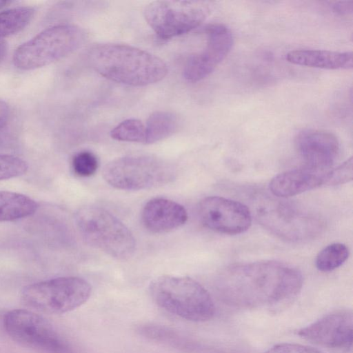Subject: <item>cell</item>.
I'll return each instance as SVG.
<instances>
[{
    "instance_id": "obj_1",
    "label": "cell",
    "mask_w": 353,
    "mask_h": 353,
    "mask_svg": "<svg viewBox=\"0 0 353 353\" xmlns=\"http://www.w3.org/2000/svg\"><path fill=\"white\" fill-rule=\"evenodd\" d=\"M302 285L299 270L275 261L231 265L217 281L219 294L225 303L246 309L284 303L296 296Z\"/></svg>"
},
{
    "instance_id": "obj_2",
    "label": "cell",
    "mask_w": 353,
    "mask_h": 353,
    "mask_svg": "<svg viewBox=\"0 0 353 353\" xmlns=\"http://www.w3.org/2000/svg\"><path fill=\"white\" fill-rule=\"evenodd\" d=\"M88 62L101 76L119 83L145 86L163 79L166 63L159 57L121 43H101L88 51Z\"/></svg>"
},
{
    "instance_id": "obj_3",
    "label": "cell",
    "mask_w": 353,
    "mask_h": 353,
    "mask_svg": "<svg viewBox=\"0 0 353 353\" xmlns=\"http://www.w3.org/2000/svg\"><path fill=\"white\" fill-rule=\"evenodd\" d=\"M154 303L165 311L183 319L203 322L212 319L215 306L207 290L188 276H159L149 285Z\"/></svg>"
},
{
    "instance_id": "obj_4",
    "label": "cell",
    "mask_w": 353,
    "mask_h": 353,
    "mask_svg": "<svg viewBox=\"0 0 353 353\" xmlns=\"http://www.w3.org/2000/svg\"><path fill=\"white\" fill-rule=\"evenodd\" d=\"M79 233L90 246L110 256L125 260L131 257L136 247L129 228L112 213L96 205H85L76 213Z\"/></svg>"
},
{
    "instance_id": "obj_5",
    "label": "cell",
    "mask_w": 353,
    "mask_h": 353,
    "mask_svg": "<svg viewBox=\"0 0 353 353\" xmlns=\"http://www.w3.org/2000/svg\"><path fill=\"white\" fill-rule=\"evenodd\" d=\"M86 39L81 27L61 24L48 28L17 48L14 66L32 70L54 63L79 49Z\"/></svg>"
},
{
    "instance_id": "obj_6",
    "label": "cell",
    "mask_w": 353,
    "mask_h": 353,
    "mask_svg": "<svg viewBox=\"0 0 353 353\" xmlns=\"http://www.w3.org/2000/svg\"><path fill=\"white\" fill-rule=\"evenodd\" d=\"M177 174L173 164L148 155L125 156L108 163L103 170L104 180L123 190L160 187L172 181Z\"/></svg>"
},
{
    "instance_id": "obj_7",
    "label": "cell",
    "mask_w": 353,
    "mask_h": 353,
    "mask_svg": "<svg viewBox=\"0 0 353 353\" xmlns=\"http://www.w3.org/2000/svg\"><path fill=\"white\" fill-rule=\"evenodd\" d=\"M92 288L85 279L62 276L32 283L21 291L23 304L36 311L59 314L72 311L90 298Z\"/></svg>"
},
{
    "instance_id": "obj_8",
    "label": "cell",
    "mask_w": 353,
    "mask_h": 353,
    "mask_svg": "<svg viewBox=\"0 0 353 353\" xmlns=\"http://www.w3.org/2000/svg\"><path fill=\"white\" fill-rule=\"evenodd\" d=\"M3 326L14 341L26 347L43 353H78L47 319L30 310L9 311Z\"/></svg>"
},
{
    "instance_id": "obj_9",
    "label": "cell",
    "mask_w": 353,
    "mask_h": 353,
    "mask_svg": "<svg viewBox=\"0 0 353 353\" xmlns=\"http://www.w3.org/2000/svg\"><path fill=\"white\" fill-rule=\"evenodd\" d=\"M209 11L204 1H154L145 6L143 16L159 37L168 39L199 26Z\"/></svg>"
},
{
    "instance_id": "obj_10",
    "label": "cell",
    "mask_w": 353,
    "mask_h": 353,
    "mask_svg": "<svg viewBox=\"0 0 353 353\" xmlns=\"http://www.w3.org/2000/svg\"><path fill=\"white\" fill-rule=\"evenodd\" d=\"M257 219L276 235L290 241L313 237L323 228L321 220L281 200H265L258 206Z\"/></svg>"
},
{
    "instance_id": "obj_11",
    "label": "cell",
    "mask_w": 353,
    "mask_h": 353,
    "mask_svg": "<svg viewBox=\"0 0 353 353\" xmlns=\"http://www.w3.org/2000/svg\"><path fill=\"white\" fill-rule=\"evenodd\" d=\"M198 214L205 227L225 234L243 233L252 223L251 212L245 205L218 196L202 199L198 206Z\"/></svg>"
},
{
    "instance_id": "obj_12",
    "label": "cell",
    "mask_w": 353,
    "mask_h": 353,
    "mask_svg": "<svg viewBox=\"0 0 353 353\" xmlns=\"http://www.w3.org/2000/svg\"><path fill=\"white\" fill-rule=\"evenodd\" d=\"M205 33V47L191 55L183 68V77L190 82L199 81L210 74L227 57L233 45L231 31L222 24L208 26Z\"/></svg>"
},
{
    "instance_id": "obj_13",
    "label": "cell",
    "mask_w": 353,
    "mask_h": 353,
    "mask_svg": "<svg viewBox=\"0 0 353 353\" xmlns=\"http://www.w3.org/2000/svg\"><path fill=\"white\" fill-rule=\"evenodd\" d=\"M297 334L314 343L330 348H349L353 338L352 312L338 311L327 314L300 329Z\"/></svg>"
},
{
    "instance_id": "obj_14",
    "label": "cell",
    "mask_w": 353,
    "mask_h": 353,
    "mask_svg": "<svg viewBox=\"0 0 353 353\" xmlns=\"http://www.w3.org/2000/svg\"><path fill=\"white\" fill-rule=\"evenodd\" d=\"M296 149L306 167L328 170L336 159L339 142L336 137L322 130H304L295 138Z\"/></svg>"
},
{
    "instance_id": "obj_15",
    "label": "cell",
    "mask_w": 353,
    "mask_h": 353,
    "mask_svg": "<svg viewBox=\"0 0 353 353\" xmlns=\"http://www.w3.org/2000/svg\"><path fill=\"white\" fill-rule=\"evenodd\" d=\"M188 219L186 210L181 204L165 198L148 201L141 212L144 227L152 233H165L180 228Z\"/></svg>"
},
{
    "instance_id": "obj_16",
    "label": "cell",
    "mask_w": 353,
    "mask_h": 353,
    "mask_svg": "<svg viewBox=\"0 0 353 353\" xmlns=\"http://www.w3.org/2000/svg\"><path fill=\"white\" fill-rule=\"evenodd\" d=\"M329 170V169H328ZM328 170L305 167L281 173L270 181L271 192L280 198H288L325 185Z\"/></svg>"
},
{
    "instance_id": "obj_17",
    "label": "cell",
    "mask_w": 353,
    "mask_h": 353,
    "mask_svg": "<svg viewBox=\"0 0 353 353\" xmlns=\"http://www.w3.org/2000/svg\"><path fill=\"white\" fill-rule=\"evenodd\" d=\"M285 59L293 64L322 69L338 70L352 68V52L323 50H296L289 52Z\"/></svg>"
},
{
    "instance_id": "obj_18",
    "label": "cell",
    "mask_w": 353,
    "mask_h": 353,
    "mask_svg": "<svg viewBox=\"0 0 353 353\" xmlns=\"http://www.w3.org/2000/svg\"><path fill=\"white\" fill-rule=\"evenodd\" d=\"M38 207L34 200L25 194L0 191V222L26 218L33 214Z\"/></svg>"
},
{
    "instance_id": "obj_19",
    "label": "cell",
    "mask_w": 353,
    "mask_h": 353,
    "mask_svg": "<svg viewBox=\"0 0 353 353\" xmlns=\"http://www.w3.org/2000/svg\"><path fill=\"white\" fill-rule=\"evenodd\" d=\"M179 127L178 116L169 111H156L147 119L145 143L159 142L173 134Z\"/></svg>"
},
{
    "instance_id": "obj_20",
    "label": "cell",
    "mask_w": 353,
    "mask_h": 353,
    "mask_svg": "<svg viewBox=\"0 0 353 353\" xmlns=\"http://www.w3.org/2000/svg\"><path fill=\"white\" fill-rule=\"evenodd\" d=\"M35 10L31 7H17L0 12V39L17 33L32 21Z\"/></svg>"
},
{
    "instance_id": "obj_21",
    "label": "cell",
    "mask_w": 353,
    "mask_h": 353,
    "mask_svg": "<svg viewBox=\"0 0 353 353\" xmlns=\"http://www.w3.org/2000/svg\"><path fill=\"white\" fill-rule=\"evenodd\" d=\"M137 332L148 339L175 348L182 350L186 347L185 341L180 332L164 325L142 324L137 327Z\"/></svg>"
},
{
    "instance_id": "obj_22",
    "label": "cell",
    "mask_w": 353,
    "mask_h": 353,
    "mask_svg": "<svg viewBox=\"0 0 353 353\" xmlns=\"http://www.w3.org/2000/svg\"><path fill=\"white\" fill-rule=\"evenodd\" d=\"M348 248L343 243H332L319 252L316 266L321 272H331L340 267L348 258Z\"/></svg>"
},
{
    "instance_id": "obj_23",
    "label": "cell",
    "mask_w": 353,
    "mask_h": 353,
    "mask_svg": "<svg viewBox=\"0 0 353 353\" xmlns=\"http://www.w3.org/2000/svg\"><path fill=\"white\" fill-rule=\"evenodd\" d=\"M110 136L120 141L145 143V125L138 119H126L111 130Z\"/></svg>"
},
{
    "instance_id": "obj_24",
    "label": "cell",
    "mask_w": 353,
    "mask_h": 353,
    "mask_svg": "<svg viewBox=\"0 0 353 353\" xmlns=\"http://www.w3.org/2000/svg\"><path fill=\"white\" fill-rule=\"evenodd\" d=\"M28 165L18 157L0 154V180L9 179L24 174Z\"/></svg>"
},
{
    "instance_id": "obj_25",
    "label": "cell",
    "mask_w": 353,
    "mask_h": 353,
    "mask_svg": "<svg viewBox=\"0 0 353 353\" xmlns=\"http://www.w3.org/2000/svg\"><path fill=\"white\" fill-rule=\"evenodd\" d=\"M73 171L82 177L93 175L99 166L96 155L90 151H81L76 154L72 161Z\"/></svg>"
},
{
    "instance_id": "obj_26",
    "label": "cell",
    "mask_w": 353,
    "mask_h": 353,
    "mask_svg": "<svg viewBox=\"0 0 353 353\" xmlns=\"http://www.w3.org/2000/svg\"><path fill=\"white\" fill-rule=\"evenodd\" d=\"M352 176L353 162L351 157L338 167L328 170L325 185H337L343 184L352 181Z\"/></svg>"
},
{
    "instance_id": "obj_27",
    "label": "cell",
    "mask_w": 353,
    "mask_h": 353,
    "mask_svg": "<svg viewBox=\"0 0 353 353\" xmlns=\"http://www.w3.org/2000/svg\"><path fill=\"white\" fill-rule=\"evenodd\" d=\"M265 353H321L319 350L311 347L296 343H279L270 349Z\"/></svg>"
},
{
    "instance_id": "obj_28",
    "label": "cell",
    "mask_w": 353,
    "mask_h": 353,
    "mask_svg": "<svg viewBox=\"0 0 353 353\" xmlns=\"http://www.w3.org/2000/svg\"><path fill=\"white\" fill-rule=\"evenodd\" d=\"M10 116L8 104L0 99V130L6 124Z\"/></svg>"
},
{
    "instance_id": "obj_29",
    "label": "cell",
    "mask_w": 353,
    "mask_h": 353,
    "mask_svg": "<svg viewBox=\"0 0 353 353\" xmlns=\"http://www.w3.org/2000/svg\"><path fill=\"white\" fill-rule=\"evenodd\" d=\"M334 9L341 13H347L349 11L352 12V1H343L336 3L335 6H334Z\"/></svg>"
},
{
    "instance_id": "obj_30",
    "label": "cell",
    "mask_w": 353,
    "mask_h": 353,
    "mask_svg": "<svg viewBox=\"0 0 353 353\" xmlns=\"http://www.w3.org/2000/svg\"><path fill=\"white\" fill-rule=\"evenodd\" d=\"M7 45L3 39H0V61L4 57L6 52Z\"/></svg>"
}]
</instances>
